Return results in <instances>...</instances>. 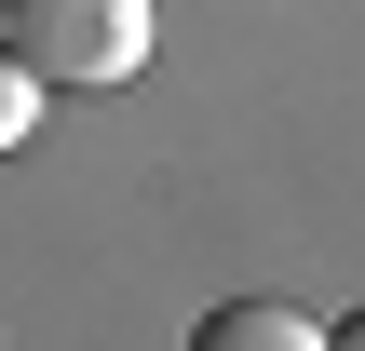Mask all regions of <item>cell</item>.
I'll return each instance as SVG.
<instances>
[{
  "instance_id": "1",
  "label": "cell",
  "mask_w": 365,
  "mask_h": 351,
  "mask_svg": "<svg viewBox=\"0 0 365 351\" xmlns=\"http://www.w3.org/2000/svg\"><path fill=\"white\" fill-rule=\"evenodd\" d=\"M0 54L27 81H68V95H108L149 68V0H0Z\"/></svg>"
},
{
  "instance_id": "3",
  "label": "cell",
  "mask_w": 365,
  "mask_h": 351,
  "mask_svg": "<svg viewBox=\"0 0 365 351\" xmlns=\"http://www.w3.org/2000/svg\"><path fill=\"white\" fill-rule=\"evenodd\" d=\"M27 122H41V81H27V68H14V54H0V162H14V149H27Z\"/></svg>"
},
{
  "instance_id": "2",
  "label": "cell",
  "mask_w": 365,
  "mask_h": 351,
  "mask_svg": "<svg viewBox=\"0 0 365 351\" xmlns=\"http://www.w3.org/2000/svg\"><path fill=\"white\" fill-rule=\"evenodd\" d=\"M190 351H325L298 311H271V298H230V311H203L190 325Z\"/></svg>"
}]
</instances>
